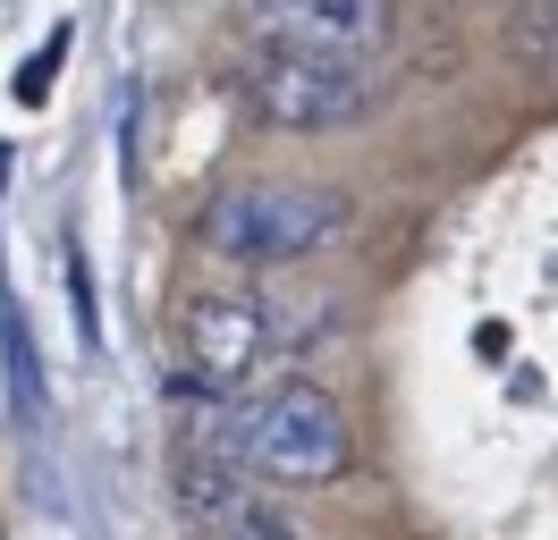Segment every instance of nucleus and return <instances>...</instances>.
<instances>
[{
    "label": "nucleus",
    "mask_w": 558,
    "mask_h": 540,
    "mask_svg": "<svg viewBox=\"0 0 558 540\" xmlns=\"http://www.w3.org/2000/svg\"><path fill=\"white\" fill-rule=\"evenodd\" d=\"M204 447L220 465L254 472V481H339L355 456L348 414L322 397L314 380H279V389H238L204 422Z\"/></svg>",
    "instance_id": "nucleus-1"
},
{
    "label": "nucleus",
    "mask_w": 558,
    "mask_h": 540,
    "mask_svg": "<svg viewBox=\"0 0 558 540\" xmlns=\"http://www.w3.org/2000/svg\"><path fill=\"white\" fill-rule=\"evenodd\" d=\"M195 236H204L220 262H245V270H288L339 245L348 236V195L330 186H296V177H238L195 211Z\"/></svg>",
    "instance_id": "nucleus-2"
},
{
    "label": "nucleus",
    "mask_w": 558,
    "mask_h": 540,
    "mask_svg": "<svg viewBox=\"0 0 558 540\" xmlns=\"http://www.w3.org/2000/svg\"><path fill=\"white\" fill-rule=\"evenodd\" d=\"M238 101L245 119H263L279 135H339V127H364L381 110V85L364 76V60H322V51H254L238 60Z\"/></svg>",
    "instance_id": "nucleus-3"
},
{
    "label": "nucleus",
    "mask_w": 558,
    "mask_h": 540,
    "mask_svg": "<svg viewBox=\"0 0 558 540\" xmlns=\"http://www.w3.org/2000/svg\"><path fill=\"white\" fill-rule=\"evenodd\" d=\"M178 338H186V380L211 389V397H238V389H254L263 364H279L305 330L288 321L279 296L204 287V296H186V312H178Z\"/></svg>",
    "instance_id": "nucleus-4"
},
{
    "label": "nucleus",
    "mask_w": 558,
    "mask_h": 540,
    "mask_svg": "<svg viewBox=\"0 0 558 540\" xmlns=\"http://www.w3.org/2000/svg\"><path fill=\"white\" fill-rule=\"evenodd\" d=\"M254 34L271 51H322V60H373L389 42V0H245Z\"/></svg>",
    "instance_id": "nucleus-5"
},
{
    "label": "nucleus",
    "mask_w": 558,
    "mask_h": 540,
    "mask_svg": "<svg viewBox=\"0 0 558 540\" xmlns=\"http://www.w3.org/2000/svg\"><path fill=\"white\" fill-rule=\"evenodd\" d=\"M178 499H186V515L204 524V540H305L263 490H254V472L238 481V465L220 472V456H211V465H186Z\"/></svg>",
    "instance_id": "nucleus-6"
},
{
    "label": "nucleus",
    "mask_w": 558,
    "mask_h": 540,
    "mask_svg": "<svg viewBox=\"0 0 558 540\" xmlns=\"http://www.w3.org/2000/svg\"><path fill=\"white\" fill-rule=\"evenodd\" d=\"M0 355H9V397H17V414L35 422L43 414V364H35V338H26V312L0 296Z\"/></svg>",
    "instance_id": "nucleus-7"
},
{
    "label": "nucleus",
    "mask_w": 558,
    "mask_h": 540,
    "mask_svg": "<svg viewBox=\"0 0 558 540\" xmlns=\"http://www.w3.org/2000/svg\"><path fill=\"white\" fill-rule=\"evenodd\" d=\"M60 60H69V26H60V34L35 51V60L17 68V101H43V85H51V68H60Z\"/></svg>",
    "instance_id": "nucleus-8"
}]
</instances>
